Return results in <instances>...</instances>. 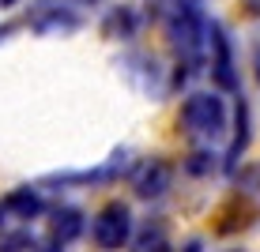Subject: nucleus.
<instances>
[{
	"instance_id": "f257e3e1",
	"label": "nucleus",
	"mask_w": 260,
	"mask_h": 252,
	"mask_svg": "<svg viewBox=\"0 0 260 252\" xmlns=\"http://www.w3.org/2000/svg\"><path fill=\"white\" fill-rule=\"evenodd\" d=\"M181 124H185V132H192L200 139H219L226 132V102H222V94L192 91L181 105Z\"/></svg>"
},
{
	"instance_id": "f03ea898",
	"label": "nucleus",
	"mask_w": 260,
	"mask_h": 252,
	"mask_svg": "<svg viewBox=\"0 0 260 252\" xmlns=\"http://www.w3.org/2000/svg\"><path fill=\"white\" fill-rule=\"evenodd\" d=\"M166 34L181 57H204L208 46V19L200 15V4H174L166 19Z\"/></svg>"
},
{
	"instance_id": "7ed1b4c3",
	"label": "nucleus",
	"mask_w": 260,
	"mask_h": 252,
	"mask_svg": "<svg viewBox=\"0 0 260 252\" xmlns=\"http://www.w3.org/2000/svg\"><path fill=\"white\" fill-rule=\"evenodd\" d=\"M91 237H94L98 248H121V245H128V237H132V211L121 200L117 203H106L102 211L94 214V222H91Z\"/></svg>"
},
{
	"instance_id": "20e7f679",
	"label": "nucleus",
	"mask_w": 260,
	"mask_h": 252,
	"mask_svg": "<svg viewBox=\"0 0 260 252\" xmlns=\"http://www.w3.org/2000/svg\"><path fill=\"white\" fill-rule=\"evenodd\" d=\"M208 42H211V76L219 91H238V64H234V46L222 23H208Z\"/></svg>"
},
{
	"instance_id": "39448f33",
	"label": "nucleus",
	"mask_w": 260,
	"mask_h": 252,
	"mask_svg": "<svg viewBox=\"0 0 260 252\" xmlns=\"http://www.w3.org/2000/svg\"><path fill=\"white\" fill-rule=\"evenodd\" d=\"M170 185H174V166L162 162V158H143L132 169V188H136V196H143V200L162 196Z\"/></svg>"
},
{
	"instance_id": "423d86ee",
	"label": "nucleus",
	"mask_w": 260,
	"mask_h": 252,
	"mask_svg": "<svg viewBox=\"0 0 260 252\" xmlns=\"http://www.w3.org/2000/svg\"><path fill=\"white\" fill-rule=\"evenodd\" d=\"M87 230V219L79 207H57L49 219V248H64Z\"/></svg>"
},
{
	"instance_id": "0eeeda50",
	"label": "nucleus",
	"mask_w": 260,
	"mask_h": 252,
	"mask_svg": "<svg viewBox=\"0 0 260 252\" xmlns=\"http://www.w3.org/2000/svg\"><path fill=\"white\" fill-rule=\"evenodd\" d=\"M249 139H253V113H249V102L245 98H238V110H234V139H230L226 147V162H222V169L226 173H234L241 155L249 151Z\"/></svg>"
},
{
	"instance_id": "6e6552de",
	"label": "nucleus",
	"mask_w": 260,
	"mask_h": 252,
	"mask_svg": "<svg viewBox=\"0 0 260 252\" xmlns=\"http://www.w3.org/2000/svg\"><path fill=\"white\" fill-rule=\"evenodd\" d=\"M79 26V15L72 12L64 4H49V0H42L38 4V15H34V30L38 34H53V30H76Z\"/></svg>"
},
{
	"instance_id": "1a4fd4ad",
	"label": "nucleus",
	"mask_w": 260,
	"mask_h": 252,
	"mask_svg": "<svg viewBox=\"0 0 260 252\" xmlns=\"http://www.w3.org/2000/svg\"><path fill=\"white\" fill-rule=\"evenodd\" d=\"M4 211H12L15 219H38L46 211V200L38 196V188H15V192H8Z\"/></svg>"
},
{
	"instance_id": "9d476101",
	"label": "nucleus",
	"mask_w": 260,
	"mask_h": 252,
	"mask_svg": "<svg viewBox=\"0 0 260 252\" xmlns=\"http://www.w3.org/2000/svg\"><path fill=\"white\" fill-rule=\"evenodd\" d=\"M136 26H140V15L132 12V8H124V4L106 15V34H110V38H136Z\"/></svg>"
},
{
	"instance_id": "9b49d317",
	"label": "nucleus",
	"mask_w": 260,
	"mask_h": 252,
	"mask_svg": "<svg viewBox=\"0 0 260 252\" xmlns=\"http://www.w3.org/2000/svg\"><path fill=\"white\" fill-rule=\"evenodd\" d=\"M128 241H136V248H170V237H166L162 222H147V226Z\"/></svg>"
},
{
	"instance_id": "f8f14e48",
	"label": "nucleus",
	"mask_w": 260,
	"mask_h": 252,
	"mask_svg": "<svg viewBox=\"0 0 260 252\" xmlns=\"http://www.w3.org/2000/svg\"><path fill=\"white\" fill-rule=\"evenodd\" d=\"M215 158H219L215 151H192L189 162H185V173H192V177H208V173H215V166H219Z\"/></svg>"
},
{
	"instance_id": "ddd939ff",
	"label": "nucleus",
	"mask_w": 260,
	"mask_h": 252,
	"mask_svg": "<svg viewBox=\"0 0 260 252\" xmlns=\"http://www.w3.org/2000/svg\"><path fill=\"white\" fill-rule=\"evenodd\" d=\"M0 248H38V237L30 230H15V233H4L0 237Z\"/></svg>"
},
{
	"instance_id": "4468645a",
	"label": "nucleus",
	"mask_w": 260,
	"mask_h": 252,
	"mask_svg": "<svg viewBox=\"0 0 260 252\" xmlns=\"http://www.w3.org/2000/svg\"><path fill=\"white\" fill-rule=\"evenodd\" d=\"M245 8H249L253 15H260V0H245Z\"/></svg>"
},
{
	"instance_id": "2eb2a0df",
	"label": "nucleus",
	"mask_w": 260,
	"mask_h": 252,
	"mask_svg": "<svg viewBox=\"0 0 260 252\" xmlns=\"http://www.w3.org/2000/svg\"><path fill=\"white\" fill-rule=\"evenodd\" d=\"M174 4H200V0H174Z\"/></svg>"
},
{
	"instance_id": "dca6fc26",
	"label": "nucleus",
	"mask_w": 260,
	"mask_h": 252,
	"mask_svg": "<svg viewBox=\"0 0 260 252\" xmlns=\"http://www.w3.org/2000/svg\"><path fill=\"white\" fill-rule=\"evenodd\" d=\"M256 76H260V46H256Z\"/></svg>"
},
{
	"instance_id": "f3484780",
	"label": "nucleus",
	"mask_w": 260,
	"mask_h": 252,
	"mask_svg": "<svg viewBox=\"0 0 260 252\" xmlns=\"http://www.w3.org/2000/svg\"><path fill=\"white\" fill-rule=\"evenodd\" d=\"M0 4H15V0H0Z\"/></svg>"
}]
</instances>
